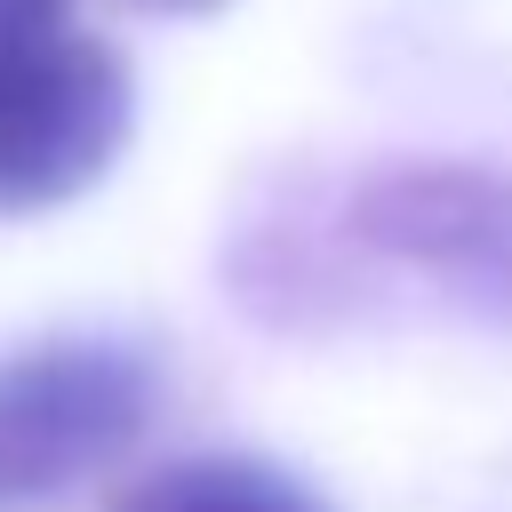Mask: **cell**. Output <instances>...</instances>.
<instances>
[{
	"mask_svg": "<svg viewBox=\"0 0 512 512\" xmlns=\"http://www.w3.org/2000/svg\"><path fill=\"white\" fill-rule=\"evenodd\" d=\"M232 296L264 328H336L384 304L512 336V176L480 160H376L248 216Z\"/></svg>",
	"mask_w": 512,
	"mask_h": 512,
	"instance_id": "1",
	"label": "cell"
},
{
	"mask_svg": "<svg viewBox=\"0 0 512 512\" xmlns=\"http://www.w3.org/2000/svg\"><path fill=\"white\" fill-rule=\"evenodd\" d=\"M128 64L80 0H0V216L80 200L128 144Z\"/></svg>",
	"mask_w": 512,
	"mask_h": 512,
	"instance_id": "2",
	"label": "cell"
},
{
	"mask_svg": "<svg viewBox=\"0 0 512 512\" xmlns=\"http://www.w3.org/2000/svg\"><path fill=\"white\" fill-rule=\"evenodd\" d=\"M160 368L120 336H40L0 352V512H56L152 424Z\"/></svg>",
	"mask_w": 512,
	"mask_h": 512,
	"instance_id": "3",
	"label": "cell"
},
{
	"mask_svg": "<svg viewBox=\"0 0 512 512\" xmlns=\"http://www.w3.org/2000/svg\"><path fill=\"white\" fill-rule=\"evenodd\" d=\"M112 512H328V504L264 456H176L128 480Z\"/></svg>",
	"mask_w": 512,
	"mask_h": 512,
	"instance_id": "4",
	"label": "cell"
},
{
	"mask_svg": "<svg viewBox=\"0 0 512 512\" xmlns=\"http://www.w3.org/2000/svg\"><path fill=\"white\" fill-rule=\"evenodd\" d=\"M104 8H128V16H208L224 0H104Z\"/></svg>",
	"mask_w": 512,
	"mask_h": 512,
	"instance_id": "5",
	"label": "cell"
}]
</instances>
